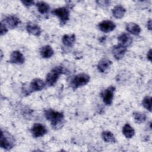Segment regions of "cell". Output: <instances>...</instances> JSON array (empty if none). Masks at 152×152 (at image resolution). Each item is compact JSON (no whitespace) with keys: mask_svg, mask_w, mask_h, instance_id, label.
I'll return each mask as SVG.
<instances>
[{"mask_svg":"<svg viewBox=\"0 0 152 152\" xmlns=\"http://www.w3.org/2000/svg\"><path fill=\"white\" fill-rule=\"evenodd\" d=\"M45 115L46 119L50 122L53 128L57 129L62 127L64 121L62 113L49 109L45 110Z\"/></svg>","mask_w":152,"mask_h":152,"instance_id":"obj_1","label":"cell"},{"mask_svg":"<svg viewBox=\"0 0 152 152\" xmlns=\"http://www.w3.org/2000/svg\"><path fill=\"white\" fill-rule=\"evenodd\" d=\"M65 70L61 66L54 67L48 74L46 78V84L49 86H53L58 81L60 75L65 74Z\"/></svg>","mask_w":152,"mask_h":152,"instance_id":"obj_2","label":"cell"},{"mask_svg":"<svg viewBox=\"0 0 152 152\" xmlns=\"http://www.w3.org/2000/svg\"><path fill=\"white\" fill-rule=\"evenodd\" d=\"M45 83L40 78L33 79L29 84L28 87H24L22 91L24 95L27 96L34 91L42 90L45 87Z\"/></svg>","mask_w":152,"mask_h":152,"instance_id":"obj_3","label":"cell"},{"mask_svg":"<svg viewBox=\"0 0 152 152\" xmlns=\"http://www.w3.org/2000/svg\"><path fill=\"white\" fill-rule=\"evenodd\" d=\"M90 76L86 73H80L75 75L71 81V86L74 89L87 84L90 81Z\"/></svg>","mask_w":152,"mask_h":152,"instance_id":"obj_4","label":"cell"},{"mask_svg":"<svg viewBox=\"0 0 152 152\" xmlns=\"http://www.w3.org/2000/svg\"><path fill=\"white\" fill-rule=\"evenodd\" d=\"M14 145V138L8 132L1 131L0 146L5 150H10Z\"/></svg>","mask_w":152,"mask_h":152,"instance_id":"obj_5","label":"cell"},{"mask_svg":"<svg viewBox=\"0 0 152 152\" xmlns=\"http://www.w3.org/2000/svg\"><path fill=\"white\" fill-rule=\"evenodd\" d=\"M52 13L59 18L60 23L62 25L65 24L69 20V11L66 7H60L56 8L52 11Z\"/></svg>","mask_w":152,"mask_h":152,"instance_id":"obj_6","label":"cell"},{"mask_svg":"<svg viewBox=\"0 0 152 152\" xmlns=\"http://www.w3.org/2000/svg\"><path fill=\"white\" fill-rule=\"evenodd\" d=\"M115 90L114 86H110L106 90H104L102 93V97L103 102L107 104L110 105L112 104L113 98V93Z\"/></svg>","mask_w":152,"mask_h":152,"instance_id":"obj_7","label":"cell"},{"mask_svg":"<svg viewBox=\"0 0 152 152\" xmlns=\"http://www.w3.org/2000/svg\"><path fill=\"white\" fill-rule=\"evenodd\" d=\"M31 132L35 138L43 136L47 132V129L42 124L40 123L34 124L31 129Z\"/></svg>","mask_w":152,"mask_h":152,"instance_id":"obj_8","label":"cell"},{"mask_svg":"<svg viewBox=\"0 0 152 152\" xmlns=\"http://www.w3.org/2000/svg\"><path fill=\"white\" fill-rule=\"evenodd\" d=\"M126 52V48L124 47L121 45H115L112 49V53L115 57V58L117 60H119L122 59L125 55Z\"/></svg>","mask_w":152,"mask_h":152,"instance_id":"obj_9","label":"cell"},{"mask_svg":"<svg viewBox=\"0 0 152 152\" xmlns=\"http://www.w3.org/2000/svg\"><path fill=\"white\" fill-rule=\"evenodd\" d=\"M98 26L99 29L104 33L110 32L113 31L116 27L115 23L110 20H104L100 22Z\"/></svg>","mask_w":152,"mask_h":152,"instance_id":"obj_10","label":"cell"},{"mask_svg":"<svg viewBox=\"0 0 152 152\" xmlns=\"http://www.w3.org/2000/svg\"><path fill=\"white\" fill-rule=\"evenodd\" d=\"M6 26L10 28H14L20 24V19L15 15H9L5 17L4 21H2Z\"/></svg>","mask_w":152,"mask_h":152,"instance_id":"obj_11","label":"cell"},{"mask_svg":"<svg viewBox=\"0 0 152 152\" xmlns=\"http://www.w3.org/2000/svg\"><path fill=\"white\" fill-rule=\"evenodd\" d=\"M10 62L15 64H22L24 62V57L23 55L18 50H15L12 52L10 56Z\"/></svg>","mask_w":152,"mask_h":152,"instance_id":"obj_12","label":"cell"},{"mask_svg":"<svg viewBox=\"0 0 152 152\" xmlns=\"http://www.w3.org/2000/svg\"><path fill=\"white\" fill-rule=\"evenodd\" d=\"M26 30L31 34L36 36H39L42 33L40 27L36 24L33 23H28L26 26Z\"/></svg>","mask_w":152,"mask_h":152,"instance_id":"obj_13","label":"cell"},{"mask_svg":"<svg viewBox=\"0 0 152 152\" xmlns=\"http://www.w3.org/2000/svg\"><path fill=\"white\" fill-rule=\"evenodd\" d=\"M112 65V62L107 59H101L97 65V68L101 72L104 73L109 71Z\"/></svg>","mask_w":152,"mask_h":152,"instance_id":"obj_14","label":"cell"},{"mask_svg":"<svg viewBox=\"0 0 152 152\" xmlns=\"http://www.w3.org/2000/svg\"><path fill=\"white\" fill-rule=\"evenodd\" d=\"M132 41V37L126 33H122L118 37V42L119 45L126 48L131 44Z\"/></svg>","mask_w":152,"mask_h":152,"instance_id":"obj_15","label":"cell"},{"mask_svg":"<svg viewBox=\"0 0 152 152\" xmlns=\"http://www.w3.org/2000/svg\"><path fill=\"white\" fill-rule=\"evenodd\" d=\"M126 30L134 35H138L141 32L140 27L134 23H129L126 25Z\"/></svg>","mask_w":152,"mask_h":152,"instance_id":"obj_16","label":"cell"},{"mask_svg":"<svg viewBox=\"0 0 152 152\" xmlns=\"http://www.w3.org/2000/svg\"><path fill=\"white\" fill-rule=\"evenodd\" d=\"M63 44L68 47H72L75 41V36L74 34H65L62 38Z\"/></svg>","mask_w":152,"mask_h":152,"instance_id":"obj_17","label":"cell"},{"mask_svg":"<svg viewBox=\"0 0 152 152\" xmlns=\"http://www.w3.org/2000/svg\"><path fill=\"white\" fill-rule=\"evenodd\" d=\"M126 12V10L125 9V8H124V7H122V5H116L115 6L113 10H112V14L116 18H122L125 13Z\"/></svg>","mask_w":152,"mask_h":152,"instance_id":"obj_18","label":"cell"},{"mask_svg":"<svg viewBox=\"0 0 152 152\" xmlns=\"http://www.w3.org/2000/svg\"><path fill=\"white\" fill-rule=\"evenodd\" d=\"M40 53L42 58H49L53 55V50L49 45H46L41 48Z\"/></svg>","mask_w":152,"mask_h":152,"instance_id":"obj_19","label":"cell"},{"mask_svg":"<svg viewBox=\"0 0 152 152\" xmlns=\"http://www.w3.org/2000/svg\"><path fill=\"white\" fill-rule=\"evenodd\" d=\"M123 134L127 138H131L135 134V131L134 128L129 124H126L122 129Z\"/></svg>","mask_w":152,"mask_h":152,"instance_id":"obj_20","label":"cell"},{"mask_svg":"<svg viewBox=\"0 0 152 152\" xmlns=\"http://www.w3.org/2000/svg\"><path fill=\"white\" fill-rule=\"evenodd\" d=\"M102 137L103 141H104L106 142L113 143L116 142V140L114 135L109 131H103L102 133Z\"/></svg>","mask_w":152,"mask_h":152,"instance_id":"obj_21","label":"cell"},{"mask_svg":"<svg viewBox=\"0 0 152 152\" xmlns=\"http://www.w3.org/2000/svg\"><path fill=\"white\" fill-rule=\"evenodd\" d=\"M36 7L39 12L42 14L48 12L49 10V5L48 4L43 1H39L36 3Z\"/></svg>","mask_w":152,"mask_h":152,"instance_id":"obj_22","label":"cell"},{"mask_svg":"<svg viewBox=\"0 0 152 152\" xmlns=\"http://www.w3.org/2000/svg\"><path fill=\"white\" fill-rule=\"evenodd\" d=\"M133 116L134 120L136 123L137 124H142L146 120V115L144 113L141 112H134L133 113Z\"/></svg>","mask_w":152,"mask_h":152,"instance_id":"obj_23","label":"cell"},{"mask_svg":"<svg viewBox=\"0 0 152 152\" xmlns=\"http://www.w3.org/2000/svg\"><path fill=\"white\" fill-rule=\"evenodd\" d=\"M151 97L145 96L142 102V106L150 112L151 111Z\"/></svg>","mask_w":152,"mask_h":152,"instance_id":"obj_24","label":"cell"},{"mask_svg":"<svg viewBox=\"0 0 152 152\" xmlns=\"http://www.w3.org/2000/svg\"><path fill=\"white\" fill-rule=\"evenodd\" d=\"M1 31V36L5 34L8 31V28H7V26L2 21L1 23V31Z\"/></svg>","mask_w":152,"mask_h":152,"instance_id":"obj_25","label":"cell"},{"mask_svg":"<svg viewBox=\"0 0 152 152\" xmlns=\"http://www.w3.org/2000/svg\"><path fill=\"white\" fill-rule=\"evenodd\" d=\"M97 3L100 6L106 7L109 5L110 2L108 1H97Z\"/></svg>","mask_w":152,"mask_h":152,"instance_id":"obj_26","label":"cell"},{"mask_svg":"<svg viewBox=\"0 0 152 152\" xmlns=\"http://www.w3.org/2000/svg\"><path fill=\"white\" fill-rule=\"evenodd\" d=\"M21 2L26 7H30L34 4L33 1H22Z\"/></svg>","mask_w":152,"mask_h":152,"instance_id":"obj_27","label":"cell"},{"mask_svg":"<svg viewBox=\"0 0 152 152\" xmlns=\"http://www.w3.org/2000/svg\"><path fill=\"white\" fill-rule=\"evenodd\" d=\"M147 58L150 61H151V49H150L149 51L147 52Z\"/></svg>","mask_w":152,"mask_h":152,"instance_id":"obj_28","label":"cell"},{"mask_svg":"<svg viewBox=\"0 0 152 152\" xmlns=\"http://www.w3.org/2000/svg\"><path fill=\"white\" fill-rule=\"evenodd\" d=\"M147 28L151 30V20H150L147 23Z\"/></svg>","mask_w":152,"mask_h":152,"instance_id":"obj_29","label":"cell"}]
</instances>
